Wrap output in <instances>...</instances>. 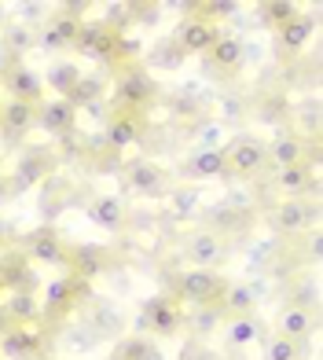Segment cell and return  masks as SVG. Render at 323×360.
<instances>
[{
  "mask_svg": "<svg viewBox=\"0 0 323 360\" xmlns=\"http://www.w3.org/2000/svg\"><path fill=\"white\" fill-rule=\"evenodd\" d=\"M74 125H77V107L70 100L44 96V100L37 103V129H44V133L67 136V133H74Z\"/></svg>",
  "mask_w": 323,
  "mask_h": 360,
  "instance_id": "11",
  "label": "cell"
},
{
  "mask_svg": "<svg viewBox=\"0 0 323 360\" xmlns=\"http://www.w3.org/2000/svg\"><path fill=\"white\" fill-rule=\"evenodd\" d=\"M276 188L286 199H305L312 191V166H290L276 173Z\"/></svg>",
  "mask_w": 323,
  "mask_h": 360,
  "instance_id": "25",
  "label": "cell"
},
{
  "mask_svg": "<svg viewBox=\"0 0 323 360\" xmlns=\"http://www.w3.org/2000/svg\"><path fill=\"white\" fill-rule=\"evenodd\" d=\"M312 331H316V316H312V309H305V305H286L276 320V335L298 342V346H301V338H309Z\"/></svg>",
  "mask_w": 323,
  "mask_h": 360,
  "instance_id": "21",
  "label": "cell"
},
{
  "mask_svg": "<svg viewBox=\"0 0 323 360\" xmlns=\"http://www.w3.org/2000/svg\"><path fill=\"white\" fill-rule=\"evenodd\" d=\"M265 169H268V155H265V143L257 136H235L224 147V173H232L239 180H250Z\"/></svg>",
  "mask_w": 323,
  "mask_h": 360,
  "instance_id": "3",
  "label": "cell"
},
{
  "mask_svg": "<svg viewBox=\"0 0 323 360\" xmlns=\"http://www.w3.org/2000/svg\"><path fill=\"white\" fill-rule=\"evenodd\" d=\"M143 323L154 338H173L184 327V309L173 294H151L143 302Z\"/></svg>",
  "mask_w": 323,
  "mask_h": 360,
  "instance_id": "5",
  "label": "cell"
},
{
  "mask_svg": "<svg viewBox=\"0 0 323 360\" xmlns=\"http://www.w3.org/2000/svg\"><path fill=\"white\" fill-rule=\"evenodd\" d=\"M8 327H11V316H8V309H4V305H0V335H4V331H8Z\"/></svg>",
  "mask_w": 323,
  "mask_h": 360,
  "instance_id": "35",
  "label": "cell"
},
{
  "mask_svg": "<svg viewBox=\"0 0 323 360\" xmlns=\"http://www.w3.org/2000/svg\"><path fill=\"white\" fill-rule=\"evenodd\" d=\"M125 188H128V195H140V199H162L169 188V176L158 162L136 158V162H128V169H125Z\"/></svg>",
  "mask_w": 323,
  "mask_h": 360,
  "instance_id": "6",
  "label": "cell"
},
{
  "mask_svg": "<svg viewBox=\"0 0 323 360\" xmlns=\"http://www.w3.org/2000/svg\"><path fill=\"white\" fill-rule=\"evenodd\" d=\"M206 59H209V67H213L220 77H232V74L242 70V59H246V52H242V41H239V37L220 34L213 44H209Z\"/></svg>",
  "mask_w": 323,
  "mask_h": 360,
  "instance_id": "16",
  "label": "cell"
},
{
  "mask_svg": "<svg viewBox=\"0 0 323 360\" xmlns=\"http://www.w3.org/2000/svg\"><path fill=\"white\" fill-rule=\"evenodd\" d=\"M44 176H48V158L44 155H29V158H22L19 166H15V188L26 191V188L41 184Z\"/></svg>",
  "mask_w": 323,
  "mask_h": 360,
  "instance_id": "29",
  "label": "cell"
},
{
  "mask_svg": "<svg viewBox=\"0 0 323 360\" xmlns=\"http://www.w3.org/2000/svg\"><path fill=\"white\" fill-rule=\"evenodd\" d=\"M140 136H143V122H140V114L114 110V114L107 118L103 140L110 143V151H128L133 143H140Z\"/></svg>",
  "mask_w": 323,
  "mask_h": 360,
  "instance_id": "14",
  "label": "cell"
},
{
  "mask_svg": "<svg viewBox=\"0 0 323 360\" xmlns=\"http://www.w3.org/2000/svg\"><path fill=\"white\" fill-rule=\"evenodd\" d=\"M312 221H316V206L305 202V199H283L276 206V214H272V224H276L283 236H301Z\"/></svg>",
  "mask_w": 323,
  "mask_h": 360,
  "instance_id": "15",
  "label": "cell"
},
{
  "mask_svg": "<svg viewBox=\"0 0 323 360\" xmlns=\"http://www.w3.org/2000/svg\"><path fill=\"white\" fill-rule=\"evenodd\" d=\"M298 15V4L294 0H268V4H261V22L265 26H283V22H290Z\"/></svg>",
  "mask_w": 323,
  "mask_h": 360,
  "instance_id": "31",
  "label": "cell"
},
{
  "mask_svg": "<svg viewBox=\"0 0 323 360\" xmlns=\"http://www.w3.org/2000/svg\"><path fill=\"white\" fill-rule=\"evenodd\" d=\"M81 34V19L70 11H55V15H48L44 26H41V34H37V48H44V52H55V48H74Z\"/></svg>",
  "mask_w": 323,
  "mask_h": 360,
  "instance_id": "10",
  "label": "cell"
},
{
  "mask_svg": "<svg viewBox=\"0 0 323 360\" xmlns=\"http://www.w3.org/2000/svg\"><path fill=\"white\" fill-rule=\"evenodd\" d=\"M224 287L228 283L217 269H184L173 280V298L180 305H217Z\"/></svg>",
  "mask_w": 323,
  "mask_h": 360,
  "instance_id": "1",
  "label": "cell"
},
{
  "mask_svg": "<svg viewBox=\"0 0 323 360\" xmlns=\"http://www.w3.org/2000/svg\"><path fill=\"white\" fill-rule=\"evenodd\" d=\"M4 92H8V100L37 107L44 100V77L34 67H26V63H11V67L4 70Z\"/></svg>",
  "mask_w": 323,
  "mask_h": 360,
  "instance_id": "7",
  "label": "cell"
},
{
  "mask_svg": "<svg viewBox=\"0 0 323 360\" xmlns=\"http://www.w3.org/2000/svg\"><path fill=\"white\" fill-rule=\"evenodd\" d=\"M187 173L209 180V176H224V147H202L187 158Z\"/></svg>",
  "mask_w": 323,
  "mask_h": 360,
  "instance_id": "26",
  "label": "cell"
},
{
  "mask_svg": "<svg viewBox=\"0 0 323 360\" xmlns=\"http://www.w3.org/2000/svg\"><path fill=\"white\" fill-rule=\"evenodd\" d=\"M0 353L8 360H37L44 356V338L41 331H34V323H11L0 335Z\"/></svg>",
  "mask_w": 323,
  "mask_h": 360,
  "instance_id": "8",
  "label": "cell"
},
{
  "mask_svg": "<svg viewBox=\"0 0 323 360\" xmlns=\"http://www.w3.org/2000/svg\"><path fill=\"white\" fill-rule=\"evenodd\" d=\"M239 4H232V0H209V4H202V15L209 22H217V19H228V15H235Z\"/></svg>",
  "mask_w": 323,
  "mask_h": 360,
  "instance_id": "32",
  "label": "cell"
},
{
  "mask_svg": "<svg viewBox=\"0 0 323 360\" xmlns=\"http://www.w3.org/2000/svg\"><path fill=\"white\" fill-rule=\"evenodd\" d=\"M158 96V85L147 70H136V67H125L118 85H114V107L125 110V114H140L154 103Z\"/></svg>",
  "mask_w": 323,
  "mask_h": 360,
  "instance_id": "2",
  "label": "cell"
},
{
  "mask_svg": "<svg viewBox=\"0 0 323 360\" xmlns=\"http://www.w3.org/2000/svg\"><path fill=\"white\" fill-rule=\"evenodd\" d=\"M217 305H220L228 316H246V313H253V309H257V298H253V290H250L246 283H232V287L220 290Z\"/></svg>",
  "mask_w": 323,
  "mask_h": 360,
  "instance_id": "27",
  "label": "cell"
},
{
  "mask_svg": "<svg viewBox=\"0 0 323 360\" xmlns=\"http://www.w3.org/2000/svg\"><path fill=\"white\" fill-rule=\"evenodd\" d=\"M265 155H268V166L276 173L290 169V166H309V151H305L301 136H276L272 143H265Z\"/></svg>",
  "mask_w": 323,
  "mask_h": 360,
  "instance_id": "18",
  "label": "cell"
},
{
  "mask_svg": "<svg viewBox=\"0 0 323 360\" xmlns=\"http://www.w3.org/2000/svg\"><path fill=\"white\" fill-rule=\"evenodd\" d=\"M74 48L100 63H114V59H121V34L110 22H81Z\"/></svg>",
  "mask_w": 323,
  "mask_h": 360,
  "instance_id": "4",
  "label": "cell"
},
{
  "mask_svg": "<svg viewBox=\"0 0 323 360\" xmlns=\"http://www.w3.org/2000/svg\"><path fill=\"white\" fill-rule=\"evenodd\" d=\"M312 34H316V19L312 15H294L290 22H283L279 30H276V44H279V52H286V56H298L305 44L312 41Z\"/></svg>",
  "mask_w": 323,
  "mask_h": 360,
  "instance_id": "19",
  "label": "cell"
},
{
  "mask_svg": "<svg viewBox=\"0 0 323 360\" xmlns=\"http://www.w3.org/2000/svg\"><path fill=\"white\" fill-rule=\"evenodd\" d=\"M8 37L15 41V48H29V44H34V30H26V26H15V30H8Z\"/></svg>",
  "mask_w": 323,
  "mask_h": 360,
  "instance_id": "34",
  "label": "cell"
},
{
  "mask_svg": "<svg viewBox=\"0 0 323 360\" xmlns=\"http://www.w3.org/2000/svg\"><path fill=\"white\" fill-rule=\"evenodd\" d=\"M34 125H37V107L34 103H19V100L0 103V129H4L8 136H26V133H34Z\"/></svg>",
  "mask_w": 323,
  "mask_h": 360,
  "instance_id": "22",
  "label": "cell"
},
{
  "mask_svg": "<svg viewBox=\"0 0 323 360\" xmlns=\"http://www.w3.org/2000/svg\"><path fill=\"white\" fill-rule=\"evenodd\" d=\"M261 346H265L261 360H298V356H301V346H298V342H290V338H283V335L261 338Z\"/></svg>",
  "mask_w": 323,
  "mask_h": 360,
  "instance_id": "30",
  "label": "cell"
},
{
  "mask_svg": "<svg viewBox=\"0 0 323 360\" xmlns=\"http://www.w3.org/2000/svg\"><path fill=\"white\" fill-rule=\"evenodd\" d=\"M77 81H81V67L70 59H62V63H52L44 74V89H52L59 100H70L74 89H77Z\"/></svg>",
  "mask_w": 323,
  "mask_h": 360,
  "instance_id": "23",
  "label": "cell"
},
{
  "mask_svg": "<svg viewBox=\"0 0 323 360\" xmlns=\"http://www.w3.org/2000/svg\"><path fill=\"white\" fill-rule=\"evenodd\" d=\"M70 265H74V276L77 280H95V276H103L110 257H107V247H100V243H85V247H77L67 254Z\"/></svg>",
  "mask_w": 323,
  "mask_h": 360,
  "instance_id": "20",
  "label": "cell"
},
{
  "mask_svg": "<svg viewBox=\"0 0 323 360\" xmlns=\"http://www.w3.org/2000/svg\"><path fill=\"white\" fill-rule=\"evenodd\" d=\"M261 338H265V331H261V323H257L253 313L224 320V342H228V346H253V342H261Z\"/></svg>",
  "mask_w": 323,
  "mask_h": 360,
  "instance_id": "24",
  "label": "cell"
},
{
  "mask_svg": "<svg viewBox=\"0 0 323 360\" xmlns=\"http://www.w3.org/2000/svg\"><path fill=\"white\" fill-rule=\"evenodd\" d=\"M4 309H8L11 323H34L41 316V305L34 298V290H15L11 298L4 302Z\"/></svg>",
  "mask_w": 323,
  "mask_h": 360,
  "instance_id": "28",
  "label": "cell"
},
{
  "mask_svg": "<svg viewBox=\"0 0 323 360\" xmlns=\"http://www.w3.org/2000/svg\"><path fill=\"white\" fill-rule=\"evenodd\" d=\"M217 37H220L217 22H209L206 15H191L176 30V48H180V56H206Z\"/></svg>",
  "mask_w": 323,
  "mask_h": 360,
  "instance_id": "9",
  "label": "cell"
},
{
  "mask_svg": "<svg viewBox=\"0 0 323 360\" xmlns=\"http://www.w3.org/2000/svg\"><path fill=\"white\" fill-rule=\"evenodd\" d=\"M26 254H29V261H37L44 269H55L67 261V247H62V239L52 228H37V232L26 239Z\"/></svg>",
  "mask_w": 323,
  "mask_h": 360,
  "instance_id": "17",
  "label": "cell"
},
{
  "mask_svg": "<svg viewBox=\"0 0 323 360\" xmlns=\"http://www.w3.org/2000/svg\"><path fill=\"white\" fill-rule=\"evenodd\" d=\"M217 313H220V309H209V313H206V309H199L195 320H191V327H195V335L213 331V327H217Z\"/></svg>",
  "mask_w": 323,
  "mask_h": 360,
  "instance_id": "33",
  "label": "cell"
},
{
  "mask_svg": "<svg viewBox=\"0 0 323 360\" xmlns=\"http://www.w3.org/2000/svg\"><path fill=\"white\" fill-rule=\"evenodd\" d=\"M0 294H4V287H0Z\"/></svg>",
  "mask_w": 323,
  "mask_h": 360,
  "instance_id": "37",
  "label": "cell"
},
{
  "mask_svg": "<svg viewBox=\"0 0 323 360\" xmlns=\"http://www.w3.org/2000/svg\"><path fill=\"white\" fill-rule=\"evenodd\" d=\"M85 217H88L95 228H103V232H121L125 217H128V206H125L121 195L103 191V195H95V199L85 206Z\"/></svg>",
  "mask_w": 323,
  "mask_h": 360,
  "instance_id": "12",
  "label": "cell"
},
{
  "mask_svg": "<svg viewBox=\"0 0 323 360\" xmlns=\"http://www.w3.org/2000/svg\"><path fill=\"white\" fill-rule=\"evenodd\" d=\"M114 360H125V356H114Z\"/></svg>",
  "mask_w": 323,
  "mask_h": 360,
  "instance_id": "36",
  "label": "cell"
},
{
  "mask_svg": "<svg viewBox=\"0 0 323 360\" xmlns=\"http://www.w3.org/2000/svg\"><path fill=\"white\" fill-rule=\"evenodd\" d=\"M187 261H191V269H217L224 257H228V250H224V239L217 232H209V228H202V232H195L187 239V247H184Z\"/></svg>",
  "mask_w": 323,
  "mask_h": 360,
  "instance_id": "13",
  "label": "cell"
}]
</instances>
